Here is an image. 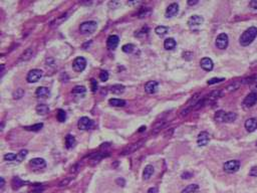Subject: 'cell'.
Listing matches in <instances>:
<instances>
[{"mask_svg":"<svg viewBox=\"0 0 257 193\" xmlns=\"http://www.w3.org/2000/svg\"><path fill=\"white\" fill-rule=\"evenodd\" d=\"M256 36H257V28L254 26L249 27L248 29H246L241 34L239 42L242 46H247L253 42V40L255 39Z\"/></svg>","mask_w":257,"mask_h":193,"instance_id":"6da1fadb","label":"cell"},{"mask_svg":"<svg viewBox=\"0 0 257 193\" xmlns=\"http://www.w3.org/2000/svg\"><path fill=\"white\" fill-rule=\"evenodd\" d=\"M98 28V23L96 21H86L80 25V31L83 34H90L95 32Z\"/></svg>","mask_w":257,"mask_h":193,"instance_id":"7a4b0ae2","label":"cell"},{"mask_svg":"<svg viewBox=\"0 0 257 193\" xmlns=\"http://www.w3.org/2000/svg\"><path fill=\"white\" fill-rule=\"evenodd\" d=\"M239 168H240V161L238 160H229L223 165L224 171L229 174L237 172Z\"/></svg>","mask_w":257,"mask_h":193,"instance_id":"3957f363","label":"cell"},{"mask_svg":"<svg viewBox=\"0 0 257 193\" xmlns=\"http://www.w3.org/2000/svg\"><path fill=\"white\" fill-rule=\"evenodd\" d=\"M42 75H43V72L42 71H40V69H37V68L31 69V71L27 74L26 81L30 84L36 83V82H38L40 78H42Z\"/></svg>","mask_w":257,"mask_h":193,"instance_id":"277c9868","label":"cell"},{"mask_svg":"<svg viewBox=\"0 0 257 193\" xmlns=\"http://www.w3.org/2000/svg\"><path fill=\"white\" fill-rule=\"evenodd\" d=\"M228 42H229V38H228V35L226 33H220L216 38L215 44L217 46V48L219 49H225L227 48L228 46Z\"/></svg>","mask_w":257,"mask_h":193,"instance_id":"5b68a950","label":"cell"},{"mask_svg":"<svg viewBox=\"0 0 257 193\" xmlns=\"http://www.w3.org/2000/svg\"><path fill=\"white\" fill-rule=\"evenodd\" d=\"M77 127L80 130H90L93 127V122L87 117H81L77 122Z\"/></svg>","mask_w":257,"mask_h":193,"instance_id":"8992f818","label":"cell"},{"mask_svg":"<svg viewBox=\"0 0 257 193\" xmlns=\"http://www.w3.org/2000/svg\"><path fill=\"white\" fill-rule=\"evenodd\" d=\"M86 68V61L83 56H78L73 62V68L77 72H81Z\"/></svg>","mask_w":257,"mask_h":193,"instance_id":"52a82bcc","label":"cell"},{"mask_svg":"<svg viewBox=\"0 0 257 193\" xmlns=\"http://www.w3.org/2000/svg\"><path fill=\"white\" fill-rule=\"evenodd\" d=\"M257 102V94L256 93H250L246 96V98L244 99V102H243V105L247 109L249 108L253 107L256 104Z\"/></svg>","mask_w":257,"mask_h":193,"instance_id":"ba28073f","label":"cell"},{"mask_svg":"<svg viewBox=\"0 0 257 193\" xmlns=\"http://www.w3.org/2000/svg\"><path fill=\"white\" fill-rule=\"evenodd\" d=\"M203 22H204V18L200 15H193L189 18L188 20V25L191 27V28H195V27H198L200 26Z\"/></svg>","mask_w":257,"mask_h":193,"instance_id":"9c48e42d","label":"cell"},{"mask_svg":"<svg viewBox=\"0 0 257 193\" xmlns=\"http://www.w3.org/2000/svg\"><path fill=\"white\" fill-rule=\"evenodd\" d=\"M210 140V135L207 132H201L198 135V138H197V144L200 147L206 146L207 144L209 143Z\"/></svg>","mask_w":257,"mask_h":193,"instance_id":"30bf717a","label":"cell"},{"mask_svg":"<svg viewBox=\"0 0 257 193\" xmlns=\"http://www.w3.org/2000/svg\"><path fill=\"white\" fill-rule=\"evenodd\" d=\"M29 165L34 169H42L46 166V163L42 158H34V159L30 160Z\"/></svg>","mask_w":257,"mask_h":193,"instance_id":"8fae6325","label":"cell"},{"mask_svg":"<svg viewBox=\"0 0 257 193\" xmlns=\"http://www.w3.org/2000/svg\"><path fill=\"white\" fill-rule=\"evenodd\" d=\"M179 12V5L177 3H172L166 9V16L167 17H173L178 14Z\"/></svg>","mask_w":257,"mask_h":193,"instance_id":"7c38bea8","label":"cell"},{"mask_svg":"<svg viewBox=\"0 0 257 193\" xmlns=\"http://www.w3.org/2000/svg\"><path fill=\"white\" fill-rule=\"evenodd\" d=\"M143 144H144V141H140V142H138V143H134V144L130 145V146L127 147L126 149L123 151V155L134 153V152H136L137 150H139L140 148L143 146Z\"/></svg>","mask_w":257,"mask_h":193,"instance_id":"4fadbf2b","label":"cell"},{"mask_svg":"<svg viewBox=\"0 0 257 193\" xmlns=\"http://www.w3.org/2000/svg\"><path fill=\"white\" fill-rule=\"evenodd\" d=\"M158 87H159V85L156 81H150L145 85V91H146V93H148L150 95L155 94L156 92L158 91Z\"/></svg>","mask_w":257,"mask_h":193,"instance_id":"5bb4252c","label":"cell"},{"mask_svg":"<svg viewBox=\"0 0 257 193\" xmlns=\"http://www.w3.org/2000/svg\"><path fill=\"white\" fill-rule=\"evenodd\" d=\"M200 65H201V68L204 69V71L206 72H210L213 69V66H214V64H213L212 59L209 58H204L201 59V62H200Z\"/></svg>","mask_w":257,"mask_h":193,"instance_id":"9a60e30c","label":"cell"},{"mask_svg":"<svg viewBox=\"0 0 257 193\" xmlns=\"http://www.w3.org/2000/svg\"><path fill=\"white\" fill-rule=\"evenodd\" d=\"M119 42H120V38L118 35H111L106 40V45L109 49H115L118 46Z\"/></svg>","mask_w":257,"mask_h":193,"instance_id":"2e32d148","label":"cell"},{"mask_svg":"<svg viewBox=\"0 0 257 193\" xmlns=\"http://www.w3.org/2000/svg\"><path fill=\"white\" fill-rule=\"evenodd\" d=\"M34 52H35L34 48H32V47H28L25 52H24L22 55H20L19 62H27V61H29V59L34 55Z\"/></svg>","mask_w":257,"mask_h":193,"instance_id":"e0dca14e","label":"cell"},{"mask_svg":"<svg viewBox=\"0 0 257 193\" xmlns=\"http://www.w3.org/2000/svg\"><path fill=\"white\" fill-rule=\"evenodd\" d=\"M245 129L248 132H254L257 129V120L255 118H250L245 122Z\"/></svg>","mask_w":257,"mask_h":193,"instance_id":"ac0fdd59","label":"cell"},{"mask_svg":"<svg viewBox=\"0 0 257 193\" xmlns=\"http://www.w3.org/2000/svg\"><path fill=\"white\" fill-rule=\"evenodd\" d=\"M76 138L70 134L67 135V137H65V147H67V149H73V148L76 146Z\"/></svg>","mask_w":257,"mask_h":193,"instance_id":"d6986e66","label":"cell"},{"mask_svg":"<svg viewBox=\"0 0 257 193\" xmlns=\"http://www.w3.org/2000/svg\"><path fill=\"white\" fill-rule=\"evenodd\" d=\"M154 172H155L154 167H153L152 165H147L145 167V169H144V172H143L144 180H149L150 178H151V176L154 174Z\"/></svg>","mask_w":257,"mask_h":193,"instance_id":"ffe728a7","label":"cell"},{"mask_svg":"<svg viewBox=\"0 0 257 193\" xmlns=\"http://www.w3.org/2000/svg\"><path fill=\"white\" fill-rule=\"evenodd\" d=\"M35 95L36 97L38 98H42V99H44V98H46L49 95V90L48 88H45V87H39L37 88V90L35 92Z\"/></svg>","mask_w":257,"mask_h":193,"instance_id":"44dd1931","label":"cell"},{"mask_svg":"<svg viewBox=\"0 0 257 193\" xmlns=\"http://www.w3.org/2000/svg\"><path fill=\"white\" fill-rule=\"evenodd\" d=\"M177 45V42L176 40H175L174 38H172V37H169V38H167L164 42V47L167 50H172L174 49L175 47H176Z\"/></svg>","mask_w":257,"mask_h":193,"instance_id":"7402d4cb","label":"cell"},{"mask_svg":"<svg viewBox=\"0 0 257 193\" xmlns=\"http://www.w3.org/2000/svg\"><path fill=\"white\" fill-rule=\"evenodd\" d=\"M237 118V115L233 112L225 113L223 116V123H233Z\"/></svg>","mask_w":257,"mask_h":193,"instance_id":"603a6c76","label":"cell"},{"mask_svg":"<svg viewBox=\"0 0 257 193\" xmlns=\"http://www.w3.org/2000/svg\"><path fill=\"white\" fill-rule=\"evenodd\" d=\"M36 113L39 114V115H46L48 112H49V108L47 105H45V104H39V105H37L36 108Z\"/></svg>","mask_w":257,"mask_h":193,"instance_id":"cb8c5ba5","label":"cell"},{"mask_svg":"<svg viewBox=\"0 0 257 193\" xmlns=\"http://www.w3.org/2000/svg\"><path fill=\"white\" fill-rule=\"evenodd\" d=\"M199 190V186L197 184H190L187 187H185L181 193H197Z\"/></svg>","mask_w":257,"mask_h":193,"instance_id":"d4e9b609","label":"cell"},{"mask_svg":"<svg viewBox=\"0 0 257 193\" xmlns=\"http://www.w3.org/2000/svg\"><path fill=\"white\" fill-rule=\"evenodd\" d=\"M27 182H24V181H22V180H21L19 177H14L13 179H12V187H13V189H18V188H20L21 186H23L24 184H26Z\"/></svg>","mask_w":257,"mask_h":193,"instance_id":"484cf974","label":"cell"},{"mask_svg":"<svg viewBox=\"0 0 257 193\" xmlns=\"http://www.w3.org/2000/svg\"><path fill=\"white\" fill-rule=\"evenodd\" d=\"M109 103L112 107H124L126 105V101L122 99H109Z\"/></svg>","mask_w":257,"mask_h":193,"instance_id":"4316f807","label":"cell"},{"mask_svg":"<svg viewBox=\"0 0 257 193\" xmlns=\"http://www.w3.org/2000/svg\"><path fill=\"white\" fill-rule=\"evenodd\" d=\"M220 97H221V91L216 90V91L212 92V93L210 94V96L208 97V101H209V103H213V102H215L217 99H219Z\"/></svg>","mask_w":257,"mask_h":193,"instance_id":"83f0119b","label":"cell"},{"mask_svg":"<svg viewBox=\"0 0 257 193\" xmlns=\"http://www.w3.org/2000/svg\"><path fill=\"white\" fill-rule=\"evenodd\" d=\"M125 91V87L123 85H114L111 87V92L115 95H120Z\"/></svg>","mask_w":257,"mask_h":193,"instance_id":"f1b7e54d","label":"cell"},{"mask_svg":"<svg viewBox=\"0 0 257 193\" xmlns=\"http://www.w3.org/2000/svg\"><path fill=\"white\" fill-rule=\"evenodd\" d=\"M169 31V28L166 26H163V25H160V26H157L155 28V32L158 34L159 36H164L165 34H167Z\"/></svg>","mask_w":257,"mask_h":193,"instance_id":"f546056e","label":"cell"},{"mask_svg":"<svg viewBox=\"0 0 257 193\" xmlns=\"http://www.w3.org/2000/svg\"><path fill=\"white\" fill-rule=\"evenodd\" d=\"M135 48H136V47H135L134 44L127 43V44H125V45H123V47H122V50H123L124 52H126V53H132V52H134Z\"/></svg>","mask_w":257,"mask_h":193,"instance_id":"4dcf8cb0","label":"cell"},{"mask_svg":"<svg viewBox=\"0 0 257 193\" xmlns=\"http://www.w3.org/2000/svg\"><path fill=\"white\" fill-rule=\"evenodd\" d=\"M56 118L60 123H63L65 120H67V113L64 112L63 110L59 109L57 111V115H56Z\"/></svg>","mask_w":257,"mask_h":193,"instance_id":"1f68e13d","label":"cell"},{"mask_svg":"<svg viewBox=\"0 0 257 193\" xmlns=\"http://www.w3.org/2000/svg\"><path fill=\"white\" fill-rule=\"evenodd\" d=\"M67 13L60 15V16H59L57 19H55L54 21L52 22V23H51V26H57V25L60 24L61 22H63L65 19H67Z\"/></svg>","mask_w":257,"mask_h":193,"instance_id":"d6a6232c","label":"cell"},{"mask_svg":"<svg viewBox=\"0 0 257 193\" xmlns=\"http://www.w3.org/2000/svg\"><path fill=\"white\" fill-rule=\"evenodd\" d=\"M4 160L9 162H17V155L13 153H8L4 155Z\"/></svg>","mask_w":257,"mask_h":193,"instance_id":"836d02e7","label":"cell"},{"mask_svg":"<svg viewBox=\"0 0 257 193\" xmlns=\"http://www.w3.org/2000/svg\"><path fill=\"white\" fill-rule=\"evenodd\" d=\"M43 127V124L42 123H38V124H35L33 126H28V127H25L24 129L27 130V131H33V132H36V131H39L40 129Z\"/></svg>","mask_w":257,"mask_h":193,"instance_id":"e575fe53","label":"cell"},{"mask_svg":"<svg viewBox=\"0 0 257 193\" xmlns=\"http://www.w3.org/2000/svg\"><path fill=\"white\" fill-rule=\"evenodd\" d=\"M86 88L84 87H83V86H76V87H74L73 88V94H74V95H83V94H84L86 93Z\"/></svg>","mask_w":257,"mask_h":193,"instance_id":"d590c367","label":"cell"},{"mask_svg":"<svg viewBox=\"0 0 257 193\" xmlns=\"http://www.w3.org/2000/svg\"><path fill=\"white\" fill-rule=\"evenodd\" d=\"M224 114H225L224 111H218V112L216 113L215 116H214L215 121L218 122V123H222V122H223V116H224Z\"/></svg>","mask_w":257,"mask_h":193,"instance_id":"8d00e7d4","label":"cell"},{"mask_svg":"<svg viewBox=\"0 0 257 193\" xmlns=\"http://www.w3.org/2000/svg\"><path fill=\"white\" fill-rule=\"evenodd\" d=\"M150 13H151V9H150L149 7H145V8H143L142 10L140 11V13H139V18H144V17H146L147 15L150 14Z\"/></svg>","mask_w":257,"mask_h":193,"instance_id":"74e56055","label":"cell"},{"mask_svg":"<svg viewBox=\"0 0 257 193\" xmlns=\"http://www.w3.org/2000/svg\"><path fill=\"white\" fill-rule=\"evenodd\" d=\"M26 155H27V150H21L19 153L17 154V162L23 161L24 158L26 157Z\"/></svg>","mask_w":257,"mask_h":193,"instance_id":"f35d334b","label":"cell"},{"mask_svg":"<svg viewBox=\"0 0 257 193\" xmlns=\"http://www.w3.org/2000/svg\"><path fill=\"white\" fill-rule=\"evenodd\" d=\"M223 81H225V78H211V80H209L208 82H207V84L214 85V84L220 83V82H223Z\"/></svg>","mask_w":257,"mask_h":193,"instance_id":"ab89813d","label":"cell"},{"mask_svg":"<svg viewBox=\"0 0 257 193\" xmlns=\"http://www.w3.org/2000/svg\"><path fill=\"white\" fill-rule=\"evenodd\" d=\"M240 86V83H237V82H235V83L229 85V86L227 87V91L228 92H232V91H236L238 88H239Z\"/></svg>","mask_w":257,"mask_h":193,"instance_id":"60d3db41","label":"cell"},{"mask_svg":"<svg viewBox=\"0 0 257 193\" xmlns=\"http://www.w3.org/2000/svg\"><path fill=\"white\" fill-rule=\"evenodd\" d=\"M99 80L102 82H106L109 80V72L106 71H102L101 74H99Z\"/></svg>","mask_w":257,"mask_h":193,"instance_id":"b9f144b4","label":"cell"},{"mask_svg":"<svg viewBox=\"0 0 257 193\" xmlns=\"http://www.w3.org/2000/svg\"><path fill=\"white\" fill-rule=\"evenodd\" d=\"M98 82H96L95 78H92L90 80V88H92V92H96V90H98Z\"/></svg>","mask_w":257,"mask_h":193,"instance_id":"7bdbcfd3","label":"cell"},{"mask_svg":"<svg viewBox=\"0 0 257 193\" xmlns=\"http://www.w3.org/2000/svg\"><path fill=\"white\" fill-rule=\"evenodd\" d=\"M23 95H24V92L22 88H18V90L13 94V97H14V99H20Z\"/></svg>","mask_w":257,"mask_h":193,"instance_id":"ee69618b","label":"cell"},{"mask_svg":"<svg viewBox=\"0 0 257 193\" xmlns=\"http://www.w3.org/2000/svg\"><path fill=\"white\" fill-rule=\"evenodd\" d=\"M249 175L252 176V177H257V166L252 167L249 171Z\"/></svg>","mask_w":257,"mask_h":193,"instance_id":"f6af8a7d","label":"cell"},{"mask_svg":"<svg viewBox=\"0 0 257 193\" xmlns=\"http://www.w3.org/2000/svg\"><path fill=\"white\" fill-rule=\"evenodd\" d=\"M192 177V173H189V172H185L182 174V179H189Z\"/></svg>","mask_w":257,"mask_h":193,"instance_id":"bcb514c9","label":"cell"},{"mask_svg":"<svg viewBox=\"0 0 257 193\" xmlns=\"http://www.w3.org/2000/svg\"><path fill=\"white\" fill-rule=\"evenodd\" d=\"M249 5H250V7H251V8L257 9V0H252V1H250Z\"/></svg>","mask_w":257,"mask_h":193,"instance_id":"7dc6e473","label":"cell"},{"mask_svg":"<svg viewBox=\"0 0 257 193\" xmlns=\"http://www.w3.org/2000/svg\"><path fill=\"white\" fill-rule=\"evenodd\" d=\"M148 193H159V190L157 187H152L148 190Z\"/></svg>","mask_w":257,"mask_h":193,"instance_id":"c3c4849f","label":"cell"},{"mask_svg":"<svg viewBox=\"0 0 257 193\" xmlns=\"http://www.w3.org/2000/svg\"><path fill=\"white\" fill-rule=\"evenodd\" d=\"M197 3H198V1H197V0H195V1H192V0L188 1V4H189V5H195V4H197Z\"/></svg>","mask_w":257,"mask_h":193,"instance_id":"681fc988","label":"cell"},{"mask_svg":"<svg viewBox=\"0 0 257 193\" xmlns=\"http://www.w3.org/2000/svg\"><path fill=\"white\" fill-rule=\"evenodd\" d=\"M141 2H128V4H130V5H138V4H140Z\"/></svg>","mask_w":257,"mask_h":193,"instance_id":"f907efd6","label":"cell"},{"mask_svg":"<svg viewBox=\"0 0 257 193\" xmlns=\"http://www.w3.org/2000/svg\"><path fill=\"white\" fill-rule=\"evenodd\" d=\"M0 180H1V188H3V186H4V179H3V177H1V178H0Z\"/></svg>","mask_w":257,"mask_h":193,"instance_id":"816d5d0a","label":"cell"},{"mask_svg":"<svg viewBox=\"0 0 257 193\" xmlns=\"http://www.w3.org/2000/svg\"><path fill=\"white\" fill-rule=\"evenodd\" d=\"M145 130H146V127H141L140 130H139V132H143V131H145Z\"/></svg>","mask_w":257,"mask_h":193,"instance_id":"f5cc1de1","label":"cell"},{"mask_svg":"<svg viewBox=\"0 0 257 193\" xmlns=\"http://www.w3.org/2000/svg\"><path fill=\"white\" fill-rule=\"evenodd\" d=\"M256 146H257V141H256Z\"/></svg>","mask_w":257,"mask_h":193,"instance_id":"db71d44e","label":"cell"}]
</instances>
